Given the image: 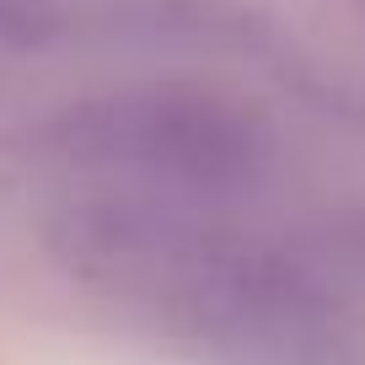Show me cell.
I'll return each instance as SVG.
<instances>
[{"label": "cell", "mask_w": 365, "mask_h": 365, "mask_svg": "<svg viewBox=\"0 0 365 365\" xmlns=\"http://www.w3.org/2000/svg\"><path fill=\"white\" fill-rule=\"evenodd\" d=\"M54 0H0V33L6 38H27V33H43Z\"/></svg>", "instance_id": "obj_3"}, {"label": "cell", "mask_w": 365, "mask_h": 365, "mask_svg": "<svg viewBox=\"0 0 365 365\" xmlns=\"http://www.w3.org/2000/svg\"><path fill=\"white\" fill-rule=\"evenodd\" d=\"M54 247L231 365H349V328L307 258L231 220V199L76 182Z\"/></svg>", "instance_id": "obj_1"}, {"label": "cell", "mask_w": 365, "mask_h": 365, "mask_svg": "<svg viewBox=\"0 0 365 365\" xmlns=\"http://www.w3.org/2000/svg\"><path fill=\"white\" fill-rule=\"evenodd\" d=\"M59 161L76 182L237 199L263 172V140L237 108L199 91H124L59 124Z\"/></svg>", "instance_id": "obj_2"}]
</instances>
